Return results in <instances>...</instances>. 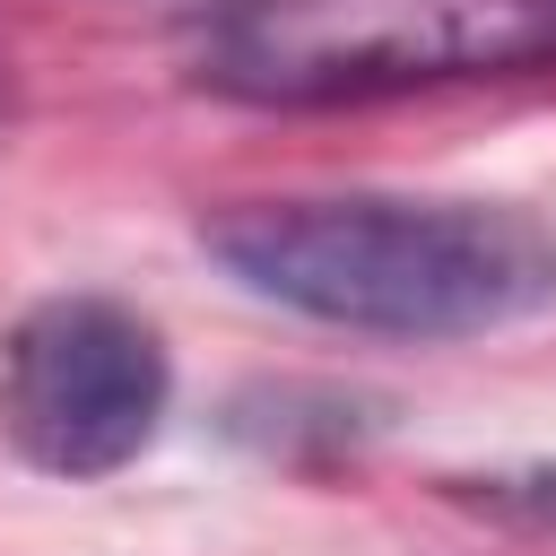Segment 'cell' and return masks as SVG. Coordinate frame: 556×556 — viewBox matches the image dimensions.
<instances>
[{"mask_svg": "<svg viewBox=\"0 0 556 556\" xmlns=\"http://www.w3.org/2000/svg\"><path fill=\"white\" fill-rule=\"evenodd\" d=\"M165 339L113 295H43L0 339V434L52 478H113L165 426Z\"/></svg>", "mask_w": 556, "mask_h": 556, "instance_id": "3", "label": "cell"}, {"mask_svg": "<svg viewBox=\"0 0 556 556\" xmlns=\"http://www.w3.org/2000/svg\"><path fill=\"white\" fill-rule=\"evenodd\" d=\"M556 61V0H226L191 78L243 104H365Z\"/></svg>", "mask_w": 556, "mask_h": 556, "instance_id": "2", "label": "cell"}, {"mask_svg": "<svg viewBox=\"0 0 556 556\" xmlns=\"http://www.w3.org/2000/svg\"><path fill=\"white\" fill-rule=\"evenodd\" d=\"M200 235L252 295L374 339H486L556 304V226L521 200L304 191L217 208Z\"/></svg>", "mask_w": 556, "mask_h": 556, "instance_id": "1", "label": "cell"}]
</instances>
